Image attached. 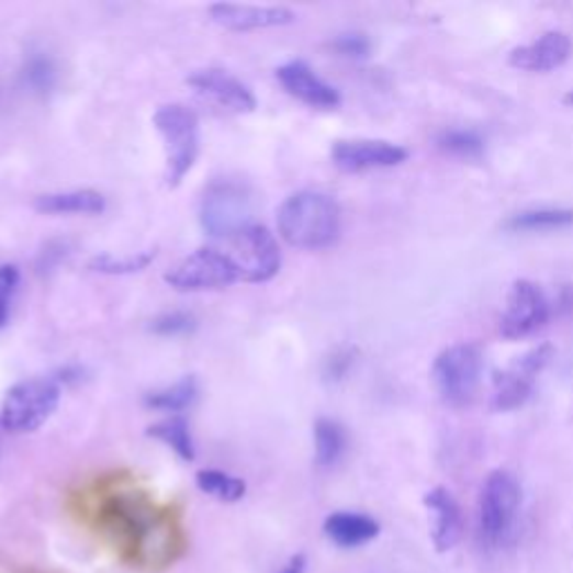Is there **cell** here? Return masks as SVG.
Returning <instances> with one entry per match:
<instances>
[{"instance_id":"obj_32","label":"cell","mask_w":573,"mask_h":573,"mask_svg":"<svg viewBox=\"0 0 573 573\" xmlns=\"http://www.w3.org/2000/svg\"><path fill=\"white\" fill-rule=\"evenodd\" d=\"M282 573H305V558L303 555L292 558V562L286 564V569Z\"/></svg>"},{"instance_id":"obj_19","label":"cell","mask_w":573,"mask_h":573,"mask_svg":"<svg viewBox=\"0 0 573 573\" xmlns=\"http://www.w3.org/2000/svg\"><path fill=\"white\" fill-rule=\"evenodd\" d=\"M34 209L47 215H59V213L97 215L105 211V200L101 193L90 189L68 191V193H45L34 200Z\"/></svg>"},{"instance_id":"obj_18","label":"cell","mask_w":573,"mask_h":573,"mask_svg":"<svg viewBox=\"0 0 573 573\" xmlns=\"http://www.w3.org/2000/svg\"><path fill=\"white\" fill-rule=\"evenodd\" d=\"M323 529H325V536L342 549L361 547L379 536V525L372 518H368V515H361V513H346V510L332 513L325 520Z\"/></svg>"},{"instance_id":"obj_1","label":"cell","mask_w":573,"mask_h":573,"mask_svg":"<svg viewBox=\"0 0 573 573\" xmlns=\"http://www.w3.org/2000/svg\"><path fill=\"white\" fill-rule=\"evenodd\" d=\"M99 523L122 555L137 566H166L180 553L178 527L146 499L131 495L112 497L101 508Z\"/></svg>"},{"instance_id":"obj_26","label":"cell","mask_w":573,"mask_h":573,"mask_svg":"<svg viewBox=\"0 0 573 573\" xmlns=\"http://www.w3.org/2000/svg\"><path fill=\"white\" fill-rule=\"evenodd\" d=\"M155 258V251H139V254H128V256H97L90 260V269L108 276H124V273H135L146 269Z\"/></svg>"},{"instance_id":"obj_28","label":"cell","mask_w":573,"mask_h":573,"mask_svg":"<svg viewBox=\"0 0 573 573\" xmlns=\"http://www.w3.org/2000/svg\"><path fill=\"white\" fill-rule=\"evenodd\" d=\"M19 267L16 265H0V329L10 323L12 303L19 290Z\"/></svg>"},{"instance_id":"obj_9","label":"cell","mask_w":573,"mask_h":573,"mask_svg":"<svg viewBox=\"0 0 573 573\" xmlns=\"http://www.w3.org/2000/svg\"><path fill=\"white\" fill-rule=\"evenodd\" d=\"M228 245L232 251H226V256L236 265L240 280L267 282L280 271V249L269 228L251 224L228 240Z\"/></svg>"},{"instance_id":"obj_25","label":"cell","mask_w":573,"mask_h":573,"mask_svg":"<svg viewBox=\"0 0 573 573\" xmlns=\"http://www.w3.org/2000/svg\"><path fill=\"white\" fill-rule=\"evenodd\" d=\"M437 144L443 153L464 159H475L484 153V139L469 128H448L437 137Z\"/></svg>"},{"instance_id":"obj_13","label":"cell","mask_w":573,"mask_h":573,"mask_svg":"<svg viewBox=\"0 0 573 573\" xmlns=\"http://www.w3.org/2000/svg\"><path fill=\"white\" fill-rule=\"evenodd\" d=\"M408 159V150L385 139H342L332 146V161L346 173L392 168Z\"/></svg>"},{"instance_id":"obj_29","label":"cell","mask_w":573,"mask_h":573,"mask_svg":"<svg viewBox=\"0 0 573 573\" xmlns=\"http://www.w3.org/2000/svg\"><path fill=\"white\" fill-rule=\"evenodd\" d=\"M193 325H195V321L191 314L170 312V314H161L159 318L153 321V332L159 336H178V334L191 332Z\"/></svg>"},{"instance_id":"obj_14","label":"cell","mask_w":573,"mask_h":573,"mask_svg":"<svg viewBox=\"0 0 573 573\" xmlns=\"http://www.w3.org/2000/svg\"><path fill=\"white\" fill-rule=\"evenodd\" d=\"M569 56L571 38L560 30H551L527 45L515 47L508 54V64L525 72H551L564 66Z\"/></svg>"},{"instance_id":"obj_7","label":"cell","mask_w":573,"mask_h":573,"mask_svg":"<svg viewBox=\"0 0 573 573\" xmlns=\"http://www.w3.org/2000/svg\"><path fill=\"white\" fill-rule=\"evenodd\" d=\"M238 269L226 251L202 247L166 273V282L178 292H211L238 282Z\"/></svg>"},{"instance_id":"obj_22","label":"cell","mask_w":573,"mask_h":573,"mask_svg":"<svg viewBox=\"0 0 573 573\" xmlns=\"http://www.w3.org/2000/svg\"><path fill=\"white\" fill-rule=\"evenodd\" d=\"M148 435L173 448L184 462L195 460V443L189 430V424L182 417H168L148 428Z\"/></svg>"},{"instance_id":"obj_6","label":"cell","mask_w":573,"mask_h":573,"mask_svg":"<svg viewBox=\"0 0 573 573\" xmlns=\"http://www.w3.org/2000/svg\"><path fill=\"white\" fill-rule=\"evenodd\" d=\"M61 387L54 379H27L16 383L0 408V426L12 435L38 430L59 408Z\"/></svg>"},{"instance_id":"obj_20","label":"cell","mask_w":573,"mask_h":573,"mask_svg":"<svg viewBox=\"0 0 573 573\" xmlns=\"http://www.w3.org/2000/svg\"><path fill=\"white\" fill-rule=\"evenodd\" d=\"M573 224V209H529L510 215L504 226L510 232H555Z\"/></svg>"},{"instance_id":"obj_33","label":"cell","mask_w":573,"mask_h":573,"mask_svg":"<svg viewBox=\"0 0 573 573\" xmlns=\"http://www.w3.org/2000/svg\"><path fill=\"white\" fill-rule=\"evenodd\" d=\"M564 103H566V105H573V90H569V92L564 94Z\"/></svg>"},{"instance_id":"obj_17","label":"cell","mask_w":573,"mask_h":573,"mask_svg":"<svg viewBox=\"0 0 573 573\" xmlns=\"http://www.w3.org/2000/svg\"><path fill=\"white\" fill-rule=\"evenodd\" d=\"M426 508L432 513V542L439 553L450 551L462 536V510L450 491L437 486L424 495Z\"/></svg>"},{"instance_id":"obj_8","label":"cell","mask_w":573,"mask_h":573,"mask_svg":"<svg viewBox=\"0 0 573 573\" xmlns=\"http://www.w3.org/2000/svg\"><path fill=\"white\" fill-rule=\"evenodd\" d=\"M520 484L508 471H493L480 497V531L488 544L502 542L520 508Z\"/></svg>"},{"instance_id":"obj_3","label":"cell","mask_w":573,"mask_h":573,"mask_svg":"<svg viewBox=\"0 0 573 573\" xmlns=\"http://www.w3.org/2000/svg\"><path fill=\"white\" fill-rule=\"evenodd\" d=\"M254 191L245 180L238 178H217L213 180L202 195L200 222L202 228L213 238L232 240L254 217Z\"/></svg>"},{"instance_id":"obj_11","label":"cell","mask_w":573,"mask_h":573,"mask_svg":"<svg viewBox=\"0 0 573 573\" xmlns=\"http://www.w3.org/2000/svg\"><path fill=\"white\" fill-rule=\"evenodd\" d=\"M551 355V346H538L515 359L504 372H499L495 379L493 408L499 413H508L525 406V401L531 396L533 385L540 372L547 368Z\"/></svg>"},{"instance_id":"obj_31","label":"cell","mask_w":573,"mask_h":573,"mask_svg":"<svg viewBox=\"0 0 573 573\" xmlns=\"http://www.w3.org/2000/svg\"><path fill=\"white\" fill-rule=\"evenodd\" d=\"M352 361H355V355H352L350 350H338L336 355H332V357L327 359V363H325V377H327L329 381L342 379V377L348 374Z\"/></svg>"},{"instance_id":"obj_12","label":"cell","mask_w":573,"mask_h":573,"mask_svg":"<svg viewBox=\"0 0 573 573\" xmlns=\"http://www.w3.org/2000/svg\"><path fill=\"white\" fill-rule=\"evenodd\" d=\"M187 83L195 90V94L202 101L228 114H247L254 112L258 105L254 92L240 79L220 68L195 70L187 79Z\"/></svg>"},{"instance_id":"obj_5","label":"cell","mask_w":573,"mask_h":573,"mask_svg":"<svg viewBox=\"0 0 573 573\" xmlns=\"http://www.w3.org/2000/svg\"><path fill=\"white\" fill-rule=\"evenodd\" d=\"M482 350L475 342H454L432 363V383L448 406H469L482 381Z\"/></svg>"},{"instance_id":"obj_24","label":"cell","mask_w":573,"mask_h":573,"mask_svg":"<svg viewBox=\"0 0 573 573\" xmlns=\"http://www.w3.org/2000/svg\"><path fill=\"white\" fill-rule=\"evenodd\" d=\"M198 488L220 502H238L247 493V484L234 475H226L222 471H200L198 478Z\"/></svg>"},{"instance_id":"obj_10","label":"cell","mask_w":573,"mask_h":573,"mask_svg":"<svg viewBox=\"0 0 573 573\" xmlns=\"http://www.w3.org/2000/svg\"><path fill=\"white\" fill-rule=\"evenodd\" d=\"M549 321V301L533 280H515L506 296L499 332L508 340L531 336Z\"/></svg>"},{"instance_id":"obj_4","label":"cell","mask_w":573,"mask_h":573,"mask_svg":"<svg viewBox=\"0 0 573 573\" xmlns=\"http://www.w3.org/2000/svg\"><path fill=\"white\" fill-rule=\"evenodd\" d=\"M153 124L164 139L166 184L176 189L189 176L200 153L198 114L182 103H168L155 112Z\"/></svg>"},{"instance_id":"obj_23","label":"cell","mask_w":573,"mask_h":573,"mask_svg":"<svg viewBox=\"0 0 573 573\" xmlns=\"http://www.w3.org/2000/svg\"><path fill=\"white\" fill-rule=\"evenodd\" d=\"M198 394V385L193 377H184L176 385L157 390L146 394V406L153 411H164V413H180L193 404V398Z\"/></svg>"},{"instance_id":"obj_2","label":"cell","mask_w":573,"mask_h":573,"mask_svg":"<svg viewBox=\"0 0 573 573\" xmlns=\"http://www.w3.org/2000/svg\"><path fill=\"white\" fill-rule=\"evenodd\" d=\"M278 234L296 249H325L340 236V206L318 191L294 193L278 209Z\"/></svg>"},{"instance_id":"obj_15","label":"cell","mask_w":573,"mask_h":573,"mask_svg":"<svg viewBox=\"0 0 573 573\" xmlns=\"http://www.w3.org/2000/svg\"><path fill=\"white\" fill-rule=\"evenodd\" d=\"M209 14L215 23L236 30H265V27H282L296 21V14L286 8L276 5H236V3H215L209 8Z\"/></svg>"},{"instance_id":"obj_16","label":"cell","mask_w":573,"mask_h":573,"mask_svg":"<svg viewBox=\"0 0 573 573\" xmlns=\"http://www.w3.org/2000/svg\"><path fill=\"white\" fill-rule=\"evenodd\" d=\"M280 86L312 108H336L340 94L334 86L323 81L305 61H290L276 70Z\"/></svg>"},{"instance_id":"obj_27","label":"cell","mask_w":573,"mask_h":573,"mask_svg":"<svg viewBox=\"0 0 573 573\" xmlns=\"http://www.w3.org/2000/svg\"><path fill=\"white\" fill-rule=\"evenodd\" d=\"M23 79H25V83H27L34 92L45 94V92L52 90L54 79H56V72H54V66H52V61L47 59V56L34 54V56H30L25 68H23Z\"/></svg>"},{"instance_id":"obj_21","label":"cell","mask_w":573,"mask_h":573,"mask_svg":"<svg viewBox=\"0 0 573 573\" xmlns=\"http://www.w3.org/2000/svg\"><path fill=\"white\" fill-rule=\"evenodd\" d=\"M314 446H316V464L323 469L334 467L348 446V435L334 419H318L314 426Z\"/></svg>"},{"instance_id":"obj_30","label":"cell","mask_w":573,"mask_h":573,"mask_svg":"<svg viewBox=\"0 0 573 573\" xmlns=\"http://www.w3.org/2000/svg\"><path fill=\"white\" fill-rule=\"evenodd\" d=\"M334 49L342 56H350V59H363V56L370 54V38L366 34H359V32L340 34L334 41Z\"/></svg>"}]
</instances>
